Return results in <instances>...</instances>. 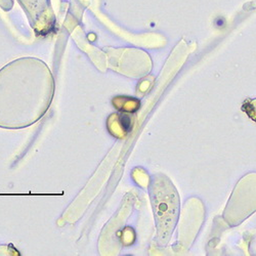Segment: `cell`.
Here are the masks:
<instances>
[{"label": "cell", "mask_w": 256, "mask_h": 256, "mask_svg": "<svg viewBox=\"0 0 256 256\" xmlns=\"http://www.w3.org/2000/svg\"><path fill=\"white\" fill-rule=\"evenodd\" d=\"M151 198L155 212L160 242L165 245L174 230L180 208L178 195L172 184L165 178H158L152 186Z\"/></svg>", "instance_id": "obj_1"}]
</instances>
